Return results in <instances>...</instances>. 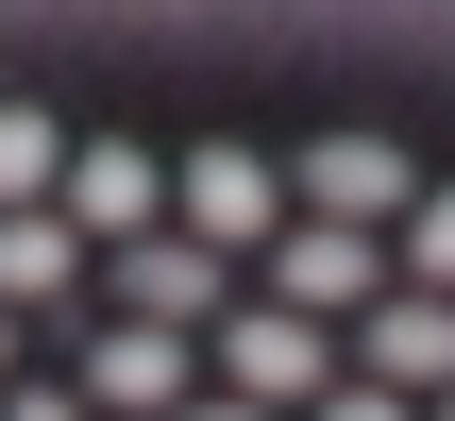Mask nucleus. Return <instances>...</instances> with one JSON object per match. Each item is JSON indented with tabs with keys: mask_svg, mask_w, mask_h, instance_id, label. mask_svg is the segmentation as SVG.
<instances>
[{
	"mask_svg": "<svg viewBox=\"0 0 455 421\" xmlns=\"http://www.w3.org/2000/svg\"><path fill=\"white\" fill-rule=\"evenodd\" d=\"M169 421H270V405H220V388H186V405H169Z\"/></svg>",
	"mask_w": 455,
	"mask_h": 421,
	"instance_id": "14",
	"label": "nucleus"
},
{
	"mask_svg": "<svg viewBox=\"0 0 455 421\" xmlns=\"http://www.w3.org/2000/svg\"><path fill=\"white\" fill-rule=\"evenodd\" d=\"M17 304H84V236H68L51 203L0 219V321H17Z\"/></svg>",
	"mask_w": 455,
	"mask_h": 421,
	"instance_id": "9",
	"label": "nucleus"
},
{
	"mask_svg": "<svg viewBox=\"0 0 455 421\" xmlns=\"http://www.w3.org/2000/svg\"><path fill=\"white\" fill-rule=\"evenodd\" d=\"M253 270H270V304H287V321H321V338H338L355 304H388V236H355V219H270V253H253Z\"/></svg>",
	"mask_w": 455,
	"mask_h": 421,
	"instance_id": "3",
	"label": "nucleus"
},
{
	"mask_svg": "<svg viewBox=\"0 0 455 421\" xmlns=\"http://www.w3.org/2000/svg\"><path fill=\"white\" fill-rule=\"evenodd\" d=\"M0 421H84V388H51V371H0Z\"/></svg>",
	"mask_w": 455,
	"mask_h": 421,
	"instance_id": "12",
	"label": "nucleus"
},
{
	"mask_svg": "<svg viewBox=\"0 0 455 421\" xmlns=\"http://www.w3.org/2000/svg\"><path fill=\"white\" fill-rule=\"evenodd\" d=\"M422 421H455V388H439V405H422Z\"/></svg>",
	"mask_w": 455,
	"mask_h": 421,
	"instance_id": "16",
	"label": "nucleus"
},
{
	"mask_svg": "<svg viewBox=\"0 0 455 421\" xmlns=\"http://www.w3.org/2000/svg\"><path fill=\"white\" fill-rule=\"evenodd\" d=\"M287 186H304V219H355V236H388V219L422 203V169H405L388 135H321V152H304Z\"/></svg>",
	"mask_w": 455,
	"mask_h": 421,
	"instance_id": "7",
	"label": "nucleus"
},
{
	"mask_svg": "<svg viewBox=\"0 0 455 421\" xmlns=\"http://www.w3.org/2000/svg\"><path fill=\"white\" fill-rule=\"evenodd\" d=\"M355 388H388V405H439V388H455V304H439V287L355 304Z\"/></svg>",
	"mask_w": 455,
	"mask_h": 421,
	"instance_id": "5",
	"label": "nucleus"
},
{
	"mask_svg": "<svg viewBox=\"0 0 455 421\" xmlns=\"http://www.w3.org/2000/svg\"><path fill=\"white\" fill-rule=\"evenodd\" d=\"M304 421H422V405H388V388H355V371H338V388H321Z\"/></svg>",
	"mask_w": 455,
	"mask_h": 421,
	"instance_id": "13",
	"label": "nucleus"
},
{
	"mask_svg": "<svg viewBox=\"0 0 455 421\" xmlns=\"http://www.w3.org/2000/svg\"><path fill=\"white\" fill-rule=\"evenodd\" d=\"M0 371H17V321H0Z\"/></svg>",
	"mask_w": 455,
	"mask_h": 421,
	"instance_id": "15",
	"label": "nucleus"
},
{
	"mask_svg": "<svg viewBox=\"0 0 455 421\" xmlns=\"http://www.w3.org/2000/svg\"><path fill=\"white\" fill-rule=\"evenodd\" d=\"M203 338H220V405H270V421H304L321 388H338V338H321V321H287V304H220Z\"/></svg>",
	"mask_w": 455,
	"mask_h": 421,
	"instance_id": "2",
	"label": "nucleus"
},
{
	"mask_svg": "<svg viewBox=\"0 0 455 421\" xmlns=\"http://www.w3.org/2000/svg\"><path fill=\"white\" fill-rule=\"evenodd\" d=\"M388 270H405V287H439V304H455V169L422 186V203H405V219H388Z\"/></svg>",
	"mask_w": 455,
	"mask_h": 421,
	"instance_id": "10",
	"label": "nucleus"
},
{
	"mask_svg": "<svg viewBox=\"0 0 455 421\" xmlns=\"http://www.w3.org/2000/svg\"><path fill=\"white\" fill-rule=\"evenodd\" d=\"M51 219H68L84 253H118V236H152V219H169V169L101 135V152H68V169H51Z\"/></svg>",
	"mask_w": 455,
	"mask_h": 421,
	"instance_id": "6",
	"label": "nucleus"
},
{
	"mask_svg": "<svg viewBox=\"0 0 455 421\" xmlns=\"http://www.w3.org/2000/svg\"><path fill=\"white\" fill-rule=\"evenodd\" d=\"M84 287H101V321H152V338H203L220 304H236V270L203 253V236H118V253H84Z\"/></svg>",
	"mask_w": 455,
	"mask_h": 421,
	"instance_id": "1",
	"label": "nucleus"
},
{
	"mask_svg": "<svg viewBox=\"0 0 455 421\" xmlns=\"http://www.w3.org/2000/svg\"><path fill=\"white\" fill-rule=\"evenodd\" d=\"M169 405H186V338L101 321V338H84V421H169Z\"/></svg>",
	"mask_w": 455,
	"mask_h": 421,
	"instance_id": "8",
	"label": "nucleus"
},
{
	"mask_svg": "<svg viewBox=\"0 0 455 421\" xmlns=\"http://www.w3.org/2000/svg\"><path fill=\"white\" fill-rule=\"evenodd\" d=\"M270 219H287V169H270V152H186V169H169V236H203L220 270H253Z\"/></svg>",
	"mask_w": 455,
	"mask_h": 421,
	"instance_id": "4",
	"label": "nucleus"
},
{
	"mask_svg": "<svg viewBox=\"0 0 455 421\" xmlns=\"http://www.w3.org/2000/svg\"><path fill=\"white\" fill-rule=\"evenodd\" d=\"M51 169H68V135H51L34 101H0V219H17V203H51Z\"/></svg>",
	"mask_w": 455,
	"mask_h": 421,
	"instance_id": "11",
	"label": "nucleus"
}]
</instances>
